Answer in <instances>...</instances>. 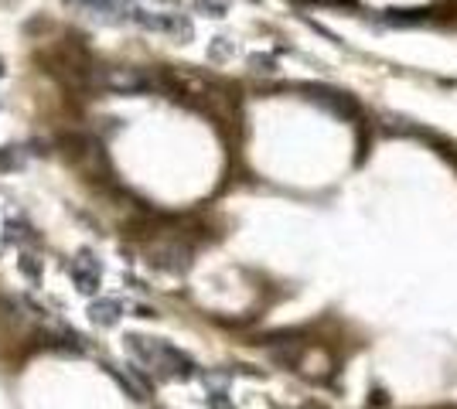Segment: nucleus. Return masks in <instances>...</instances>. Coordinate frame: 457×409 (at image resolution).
<instances>
[{"label":"nucleus","instance_id":"nucleus-1","mask_svg":"<svg viewBox=\"0 0 457 409\" xmlns=\"http://www.w3.org/2000/svg\"><path fill=\"white\" fill-rule=\"evenodd\" d=\"M130 21L147 31H161V34H171L178 41H188L195 31H191V21L184 14H154V11H144V7H130Z\"/></svg>","mask_w":457,"mask_h":409},{"label":"nucleus","instance_id":"nucleus-2","mask_svg":"<svg viewBox=\"0 0 457 409\" xmlns=\"http://www.w3.org/2000/svg\"><path fill=\"white\" fill-rule=\"evenodd\" d=\"M102 85L109 92L133 96V92H154L161 82L151 72H144V69H109V72H102Z\"/></svg>","mask_w":457,"mask_h":409},{"label":"nucleus","instance_id":"nucleus-3","mask_svg":"<svg viewBox=\"0 0 457 409\" xmlns=\"http://www.w3.org/2000/svg\"><path fill=\"white\" fill-rule=\"evenodd\" d=\"M151 263L161 270H171V273H184L191 266V249L181 246V242H168V246H157L151 253Z\"/></svg>","mask_w":457,"mask_h":409},{"label":"nucleus","instance_id":"nucleus-4","mask_svg":"<svg viewBox=\"0 0 457 409\" xmlns=\"http://www.w3.org/2000/svg\"><path fill=\"white\" fill-rule=\"evenodd\" d=\"M69 4H76V7H82V11H93L96 18L113 21V25L130 21V7L123 4V0H69Z\"/></svg>","mask_w":457,"mask_h":409},{"label":"nucleus","instance_id":"nucleus-5","mask_svg":"<svg viewBox=\"0 0 457 409\" xmlns=\"http://www.w3.org/2000/svg\"><path fill=\"white\" fill-rule=\"evenodd\" d=\"M86 263L76 270V283H79V290H86V293H93L96 286H100V270H96V263H93V256L86 253L82 256Z\"/></svg>","mask_w":457,"mask_h":409},{"label":"nucleus","instance_id":"nucleus-6","mask_svg":"<svg viewBox=\"0 0 457 409\" xmlns=\"http://www.w3.org/2000/svg\"><path fill=\"white\" fill-rule=\"evenodd\" d=\"M89 314H93L96 324H116V317H120V304H116V300H100V304L89 307Z\"/></svg>","mask_w":457,"mask_h":409},{"label":"nucleus","instance_id":"nucleus-7","mask_svg":"<svg viewBox=\"0 0 457 409\" xmlns=\"http://www.w3.org/2000/svg\"><path fill=\"white\" fill-rule=\"evenodd\" d=\"M195 11H202L208 18H222L226 14V4H215V0H195Z\"/></svg>","mask_w":457,"mask_h":409},{"label":"nucleus","instance_id":"nucleus-8","mask_svg":"<svg viewBox=\"0 0 457 409\" xmlns=\"http://www.w3.org/2000/svg\"><path fill=\"white\" fill-rule=\"evenodd\" d=\"M215 62H222V58H228L232 55V45H228V38H215V45H212V51H208Z\"/></svg>","mask_w":457,"mask_h":409},{"label":"nucleus","instance_id":"nucleus-9","mask_svg":"<svg viewBox=\"0 0 457 409\" xmlns=\"http://www.w3.org/2000/svg\"><path fill=\"white\" fill-rule=\"evenodd\" d=\"M0 167H4V171L18 167V147H4V151H0Z\"/></svg>","mask_w":457,"mask_h":409},{"label":"nucleus","instance_id":"nucleus-10","mask_svg":"<svg viewBox=\"0 0 457 409\" xmlns=\"http://www.w3.org/2000/svg\"><path fill=\"white\" fill-rule=\"evenodd\" d=\"M208 406H212V409H236L226 396H222V392H212V396H208Z\"/></svg>","mask_w":457,"mask_h":409},{"label":"nucleus","instance_id":"nucleus-11","mask_svg":"<svg viewBox=\"0 0 457 409\" xmlns=\"http://www.w3.org/2000/svg\"><path fill=\"white\" fill-rule=\"evenodd\" d=\"M0 78H4V58H0Z\"/></svg>","mask_w":457,"mask_h":409},{"label":"nucleus","instance_id":"nucleus-12","mask_svg":"<svg viewBox=\"0 0 457 409\" xmlns=\"http://www.w3.org/2000/svg\"><path fill=\"white\" fill-rule=\"evenodd\" d=\"M164 4H178V0H164Z\"/></svg>","mask_w":457,"mask_h":409}]
</instances>
